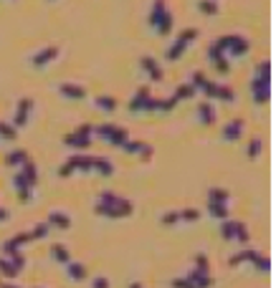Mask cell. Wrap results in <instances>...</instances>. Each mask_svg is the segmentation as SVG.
Masks as SVG:
<instances>
[{"label":"cell","instance_id":"cell-28","mask_svg":"<svg viewBox=\"0 0 276 288\" xmlns=\"http://www.w3.org/2000/svg\"><path fill=\"white\" fill-rule=\"evenodd\" d=\"M195 94H198V91L185 81V83H178V86H175V94H173V96H175L178 101H185V99H193Z\"/></svg>","mask_w":276,"mask_h":288},{"label":"cell","instance_id":"cell-33","mask_svg":"<svg viewBox=\"0 0 276 288\" xmlns=\"http://www.w3.org/2000/svg\"><path fill=\"white\" fill-rule=\"evenodd\" d=\"M251 255H253V248L238 250L236 255H230V258H228V265H233V268H236V265H241V263H248V260H251Z\"/></svg>","mask_w":276,"mask_h":288},{"label":"cell","instance_id":"cell-22","mask_svg":"<svg viewBox=\"0 0 276 288\" xmlns=\"http://www.w3.org/2000/svg\"><path fill=\"white\" fill-rule=\"evenodd\" d=\"M92 172H96V174H101V177H112L114 174V165H112V160H107V157H94V169Z\"/></svg>","mask_w":276,"mask_h":288},{"label":"cell","instance_id":"cell-29","mask_svg":"<svg viewBox=\"0 0 276 288\" xmlns=\"http://www.w3.org/2000/svg\"><path fill=\"white\" fill-rule=\"evenodd\" d=\"M208 212L216 220H228V203H208Z\"/></svg>","mask_w":276,"mask_h":288},{"label":"cell","instance_id":"cell-58","mask_svg":"<svg viewBox=\"0 0 276 288\" xmlns=\"http://www.w3.org/2000/svg\"><path fill=\"white\" fill-rule=\"evenodd\" d=\"M0 283H3V278H0Z\"/></svg>","mask_w":276,"mask_h":288},{"label":"cell","instance_id":"cell-11","mask_svg":"<svg viewBox=\"0 0 276 288\" xmlns=\"http://www.w3.org/2000/svg\"><path fill=\"white\" fill-rule=\"evenodd\" d=\"M152 99V91H150V86H139L137 91H135V96L130 99V112H144V106H147V101Z\"/></svg>","mask_w":276,"mask_h":288},{"label":"cell","instance_id":"cell-46","mask_svg":"<svg viewBox=\"0 0 276 288\" xmlns=\"http://www.w3.org/2000/svg\"><path fill=\"white\" fill-rule=\"evenodd\" d=\"M213 66H216V71H218V74H223V76L230 71V61H228V56H223V58L213 61Z\"/></svg>","mask_w":276,"mask_h":288},{"label":"cell","instance_id":"cell-21","mask_svg":"<svg viewBox=\"0 0 276 288\" xmlns=\"http://www.w3.org/2000/svg\"><path fill=\"white\" fill-rule=\"evenodd\" d=\"M107 142H109L112 147H119V149H122V147H124L127 142H130V131H127L124 126H114V129H112V134H109V139H107Z\"/></svg>","mask_w":276,"mask_h":288},{"label":"cell","instance_id":"cell-1","mask_svg":"<svg viewBox=\"0 0 276 288\" xmlns=\"http://www.w3.org/2000/svg\"><path fill=\"white\" fill-rule=\"evenodd\" d=\"M94 212L99 217H112V220H119V217H130L135 212V205L132 200L127 197H119L114 192H99L96 195V203H94Z\"/></svg>","mask_w":276,"mask_h":288},{"label":"cell","instance_id":"cell-6","mask_svg":"<svg viewBox=\"0 0 276 288\" xmlns=\"http://www.w3.org/2000/svg\"><path fill=\"white\" fill-rule=\"evenodd\" d=\"M251 96H253V101H256L259 106L269 104V99H271V83L253 76L251 79Z\"/></svg>","mask_w":276,"mask_h":288},{"label":"cell","instance_id":"cell-44","mask_svg":"<svg viewBox=\"0 0 276 288\" xmlns=\"http://www.w3.org/2000/svg\"><path fill=\"white\" fill-rule=\"evenodd\" d=\"M142 147H144V142H139V139H130L122 149H124L127 154H139V152H142Z\"/></svg>","mask_w":276,"mask_h":288},{"label":"cell","instance_id":"cell-12","mask_svg":"<svg viewBox=\"0 0 276 288\" xmlns=\"http://www.w3.org/2000/svg\"><path fill=\"white\" fill-rule=\"evenodd\" d=\"M58 94L66 96V99H71V101H79V99H87V88H84L81 83L63 81V83H58Z\"/></svg>","mask_w":276,"mask_h":288},{"label":"cell","instance_id":"cell-53","mask_svg":"<svg viewBox=\"0 0 276 288\" xmlns=\"http://www.w3.org/2000/svg\"><path fill=\"white\" fill-rule=\"evenodd\" d=\"M152 154H155V149H152L150 144H144L142 152H139V157H142V162H150V160H152Z\"/></svg>","mask_w":276,"mask_h":288},{"label":"cell","instance_id":"cell-9","mask_svg":"<svg viewBox=\"0 0 276 288\" xmlns=\"http://www.w3.org/2000/svg\"><path fill=\"white\" fill-rule=\"evenodd\" d=\"M66 165H69L74 172H92V169H94V154H84V152L71 154V157L66 160Z\"/></svg>","mask_w":276,"mask_h":288},{"label":"cell","instance_id":"cell-38","mask_svg":"<svg viewBox=\"0 0 276 288\" xmlns=\"http://www.w3.org/2000/svg\"><path fill=\"white\" fill-rule=\"evenodd\" d=\"M216 99H221V101H226V104H233V101H236V91H233L230 86H223V83H221Z\"/></svg>","mask_w":276,"mask_h":288},{"label":"cell","instance_id":"cell-3","mask_svg":"<svg viewBox=\"0 0 276 288\" xmlns=\"http://www.w3.org/2000/svg\"><path fill=\"white\" fill-rule=\"evenodd\" d=\"M195 38H198V28H183V33L175 38V43L167 48L165 58H167V61H178V58L187 51V46H190V43H193Z\"/></svg>","mask_w":276,"mask_h":288},{"label":"cell","instance_id":"cell-2","mask_svg":"<svg viewBox=\"0 0 276 288\" xmlns=\"http://www.w3.org/2000/svg\"><path fill=\"white\" fill-rule=\"evenodd\" d=\"M216 46L226 53V56H236V58H241V56H246L248 53V48H251V41L248 38H243V36H236V33H230V36H221L218 41H213Z\"/></svg>","mask_w":276,"mask_h":288},{"label":"cell","instance_id":"cell-15","mask_svg":"<svg viewBox=\"0 0 276 288\" xmlns=\"http://www.w3.org/2000/svg\"><path fill=\"white\" fill-rule=\"evenodd\" d=\"M63 144L71 147V149H89V147H92V137H84V134H76V131H71V134L63 137Z\"/></svg>","mask_w":276,"mask_h":288},{"label":"cell","instance_id":"cell-42","mask_svg":"<svg viewBox=\"0 0 276 288\" xmlns=\"http://www.w3.org/2000/svg\"><path fill=\"white\" fill-rule=\"evenodd\" d=\"M114 126H117V124H99V126H94V134H96L99 139H104V142H107Z\"/></svg>","mask_w":276,"mask_h":288},{"label":"cell","instance_id":"cell-8","mask_svg":"<svg viewBox=\"0 0 276 288\" xmlns=\"http://www.w3.org/2000/svg\"><path fill=\"white\" fill-rule=\"evenodd\" d=\"M58 53H61L58 46H46V48H41V51H36L31 56V63L36 66V69H44V66H48V63H53L58 58Z\"/></svg>","mask_w":276,"mask_h":288},{"label":"cell","instance_id":"cell-31","mask_svg":"<svg viewBox=\"0 0 276 288\" xmlns=\"http://www.w3.org/2000/svg\"><path fill=\"white\" fill-rule=\"evenodd\" d=\"M228 190H223V187H210L208 190V203H228Z\"/></svg>","mask_w":276,"mask_h":288},{"label":"cell","instance_id":"cell-48","mask_svg":"<svg viewBox=\"0 0 276 288\" xmlns=\"http://www.w3.org/2000/svg\"><path fill=\"white\" fill-rule=\"evenodd\" d=\"M74 131H76V134H84V137H94V124H87V122H84V124H79Z\"/></svg>","mask_w":276,"mask_h":288},{"label":"cell","instance_id":"cell-14","mask_svg":"<svg viewBox=\"0 0 276 288\" xmlns=\"http://www.w3.org/2000/svg\"><path fill=\"white\" fill-rule=\"evenodd\" d=\"M46 223H48L51 230H71V217L66 212H61V210H51Z\"/></svg>","mask_w":276,"mask_h":288},{"label":"cell","instance_id":"cell-37","mask_svg":"<svg viewBox=\"0 0 276 288\" xmlns=\"http://www.w3.org/2000/svg\"><path fill=\"white\" fill-rule=\"evenodd\" d=\"M193 271H200V273H210V260H208V255L198 253V255L193 258Z\"/></svg>","mask_w":276,"mask_h":288},{"label":"cell","instance_id":"cell-56","mask_svg":"<svg viewBox=\"0 0 276 288\" xmlns=\"http://www.w3.org/2000/svg\"><path fill=\"white\" fill-rule=\"evenodd\" d=\"M0 288H20V286H15L13 281H5V283H0Z\"/></svg>","mask_w":276,"mask_h":288},{"label":"cell","instance_id":"cell-17","mask_svg":"<svg viewBox=\"0 0 276 288\" xmlns=\"http://www.w3.org/2000/svg\"><path fill=\"white\" fill-rule=\"evenodd\" d=\"M66 273H69V278L76 281V283H81V281H87V278H89L87 265H84V263H76V260L66 263Z\"/></svg>","mask_w":276,"mask_h":288},{"label":"cell","instance_id":"cell-55","mask_svg":"<svg viewBox=\"0 0 276 288\" xmlns=\"http://www.w3.org/2000/svg\"><path fill=\"white\" fill-rule=\"evenodd\" d=\"M10 217V212L5 210V207H0V223H5V220Z\"/></svg>","mask_w":276,"mask_h":288},{"label":"cell","instance_id":"cell-34","mask_svg":"<svg viewBox=\"0 0 276 288\" xmlns=\"http://www.w3.org/2000/svg\"><path fill=\"white\" fill-rule=\"evenodd\" d=\"M198 10L203 15H218V0H198Z\"/></svg>","mask_w":276,"mask_h":288},{"label":"cell","instance_id":"cell-26","mask_svg":"<svg viewBox=\"0 0 276 288\" xmlns=\"http://www.w3.org/2000/svg\"><path fill=\"white\" fill-rule=\"evenodd\" d=\"M248 263H251L259 273H269V271H271V260H269L266 255H261L259 250H253V255H251V260H248Z\"/></svg>","mask_w":276,"mask_h":288},{"label":"cell","instance_id":"cell-43","mask_svg":"<svg viewBox=\"0 0 276 288\" xmlns=\"http://www.w3.org/2000/svg\"><path fill=\"white\" fill-rule=\"evenodd\" d=\"M160 223H162L165 228H170V225H178V223H180V212H178V210H173V212H165V215L160 217Z\"/></svg>","mask_w":276,"mask_h":288},{"label":"cell","instance_id":"cell-57","mask_svg":"<svg viewBox=\"0 0 276 288\" xmlns=\"http://www.w3.org/2000/svg\"><path fill=\"white\" fill-rule=\"evenodd\" d=\"M130 288H142V286H139V283H132V286H130Z\"/></svg>","mask_w":276,"mask_h":288},{"label":"cell","instance_id":"cell-54","mask_svg":"<svg viewBox=\"0 0 276 288\" xmlns=\"http://www.w3.org/2000/svg\"><path fill=\"white\" fill-rule=\"evenodd\" d=\"M71 174H74V169H71L66 162H63V165L58 167V177H71Z\"/></svg>","mask_w":276,"mask_h":288},{"label":"cell","instance_id":"cell-5","mask_svg":"<svg viewBox=\"0 0 276 288\" xmlns=\"http://www.w3.org/2000/svg\"><path fill=\"white\" fill-rule=\"evenodd\" d=\"M33 106H36V101L31 99V96H20L18 99V104H15V117H13V126L15 129H23L26 124H28V119H31V112H33Z\"/></svg>","mask_w":276,"mask_h":288},{"label":"cell","instance_id":"cell-18","mask_svg":"<svg viewBox=\"0 0 276 288\" xmlns=\"http://www.w3.org/2000/svg\"><path fill=\"white\" fill-rule=\"evenodd\" d=\"M18 172L23 174V180H26L31 187H36V185H38V167H36V162H33V160H28L26 165H20V167H18Z\"/></svg>","mask_w":276,"mask_h":288},{"label":"cell","instance_id":"cell-4","mask_svg":"<svg viewBox=\"0 0 276 288\" xmlns=\"http://www.w3.org/2000/svg\"><path fill=\"white\" fill-rule=\"evenodd\" d=\"M221 238L223 240H236V243H248V230L243 223H238V220H221Z\"/></svg>","mask_w":276,"mask_h":288},{"label":"cell","instance_id":"cell-36","mask_svg":"<svg viewBox=\"0 0 276 288\" xmlns=\"http://www.w3.org/2000/svg\"><path fill=\"white\" fill-rule=\"evenodd\" d=\"M48 233H51L48 223H36L31 230V240H44V238H48Z\"/></svg>","mask_w":276,"mask_h":288},{"label":"cell","instance_id":"cell-50","mask_svg":"<svg viewBox=\"0 0 276 288\" xmlns=\"http://www.w3.org/2000/svg\"><path fill=\"white\" fill-rule=\"evenodd\" d=\"M8 260H10V263L15 265L18 271H23V268H26V258H23V253H15V255H10Z\"/></svg>","mask_w":276,"mask_h":288},{"label":"cell","instance_id":"cell-19","mask_svg":"<svg viewBox=\"0 0 276 288\" xmlns=\"http://www.w3.org/2000/svg\"><path fill=\"white\" fill-rule=\"evenodd\" d=\"M198 119L203 122V124H216V109H213V104L210 101H200L198 104Z\"/></svg>","mask_w":276,"mask_h":288},{"label":"cell","instance_id":"cell-20","mask_svg":"<svg viewBox=\"0 0 276 288\" xmlns=\"http://www.w3.org/2000/svg\"><path fill=\"white\" fill-rule=\"evenodd\" d=\"M28 160H31V157H28L26 149H10V152L5 154V165H8V167H15V169H18L20 165H26Z\"/></svg>","mask_w":276,"mask_h":288},{"label":"cell","instance_id":"cell-40","mask_svg":"<svg viewBox=\"0 0 276 288\" xmlns=\"http://www.w3.org/2000/svg\"><path fill=\"white\" fill-rule=\"evenodd\" d=\"M178 212H180V223H195L200 217V210H195V207H185V210H178Z\"/></svg>","mask_w":276,"mask_h":288},{"label":"cell","instance_id":"cell-27","mask_svg":"<svg viewBox=\"0 0 276 288\" xmlns=\"http://www.w3.org/2000/svg\"><path fill=\"white\" fill-rule=\"evenodd\" d=\"M94 104H96V109H101V112H117V106H119V101L114 96H107V94L96 96Z\"/></svg>","mask_w":276,"mask_h":288},{"label":"cell","instance_id":"cell-47","mask_svg":"<svg viewBox=\"0 0 276 288\" xmlns=\"http://www.w3.org/2000/svg\"><path fill=\"white\" fill-rule=\"evenodd\" d=\"M10 240L15 243L18 248H23V246H28V243H31V233H15Z\"/></svg>","mask_w":276,"mask_h":288},{"label":"cell","instance_id":"cell-49","mask_svg":"<svg viewBox=\"0 0 276 288\" xmlns=\"http://www.w3.org/2000/svg\"><path fill=\"white\" fill-rule=\"evenodd\" d=\"M226 53L216 46V43H210V48H208V58H210V63H213V61H218V58H223Z\"/></svg>","mask_w":276,"mask_h":288},{"label":"cell","instance_id":"cell-16","mask_svg":"<svg viewBox=\"0 0 276 288\" xmlns=\"http://www.w3.org/2000/svg\"><path fill=\"white\" fill-rule=\"evenodd\" d=\"M190 283H193V288H213V276L210 273H200V271H190L185 276Z\"/></svg>","mask_w":276,"mask_h":288},{"label":"cell","instance_id":"cell-24","mask_svg":"<svg viewBox=\"0 0 276 288\" xmlns=\"http://www.w3.org/2000/svg\"><path fill=\"white\" fill-rule=\"evenodd\" d=\"M18 276H20V271L15 268V265H13L8 258L0 255V278H5V281H15Z\"/></svg>","mask_w":276,"mask_h":288},{"label":"cell","instance_id":"cell-52","mask_svg":"<svg viewBox=\"0 0 276 288\" xmlns=\"http://www.w3.org/2000/svg\"><path fill=\"white\" fill-rule=\"evenodd\" d=\"M170 286H173V288H193V283H190L185 276L183 278H173V283H170Z\"/></svg>","mask_w":276,"mask_h":288},{"label":"cell","instance_id":"cell-39","mask_svg":"<svg viewBox=\"0 0 276 288\" xmlns=\"http://www.w3.org/2000/svg\"><path fill=\"white\" fill-rule=\"evenodd\" d=\"M261 152H264V142H261L259 137H253V139L248 142V149H246V154H248L251 160H256V157H259Z\"/></svg>","mask_w":276,"mask_h":288},{"label":"cell","instance_id":"cell-7","mask_svg":"<svg viewBox=\"0 0 276 288\" xmlns=\"http://www.w3.org/2000/svg\"><path fill=\"white\" fill-rule=\"evenodd\" d=\"M139 69L150 76V81H162L165 79V71H162V66H160V61L157 58H152V56H142L139 58Z\"/></svg>","mask_w":276,"mask_h":288},{"label":"cell","instance_id":"cell-23","mask_svg":"<svg viewBox=\"0 0 276 288\" xmlns=\"http://www.w3.org/2000/svg\"><path fill=\"white\" fill-rule=\"evenodd\" d=\"M51 258H53L56 263H61V265L71 263V253H69V248H66V246H61V243H53V246H51Z\"/></svg>","mask_w":276,"mask_h":288},{"label":"cell","instance_id":"cell-10","mask_svg":"<svg viewBox=\"0 0 276 288\" xmlns=\"http://www.w3.org/2000/svg\"><path fill=\"white\" fill-rule=\"evenodd\" d=\"M221 137H223V142H238L241 137H243V119H230L226 126H223V131H221Z\"/></svg>","mask_w":276,"mask_h":288},{"label":"cell","instance_id":"cell-51","mask_svg":"<svg viewBox=\"0 0 276 288\" xmlns=\"http://www.w3.org/2000/svg\"><path fill=\"white\" fill-rule=\"evenodd\" d=\"M92 288H109V278H104V276L92 278Z\"/></svg>","mask_w":276,"mask_h":288},{"label":"cell","instance_id":"cell-32","mask_svg":"<svg viewBox=\"0 0 276 288\" xmlns=\"http://www.w3.org/2000/svg\"><path fill=\"white\" fill-rule=\"evenodd\" d=\"M253 76L271 83V61H261V63H256V71H253Z\"/></svg>","mask_w":276,"mask_h":288},{"label":"cell","instance_id":"cell-30","mask_svg":"<svg viewBox=\"0 0 276 288\" xmlns=\"http://www.w3.org/2000/svg\"><path fill=\"white\" fill-rule=\"evenodd\" d=\"M0 139L3 142H15L18 139V129L10 122H0Z\"/></svg>","mask_w":276,"mask_h":288},{"label":"cell","instance_id":"cell-41","mask_svg":"<svg viewBox=\"0 0 276 288\" xmlns=\"http://www.w3.org/2000/svg\"><path fill=\"white\" fill-rule=\"evenodd\" d=\"M178 106V99L175 96H165V99H157V112H173Z\"/></svg>","mask_w":276,"mask_h":288},{"label":"cell","instance_id":"cell-45","mask_svg":"<svg viewBox=\"0 0 276 288\" xmlns=\"http://www.w3.org/2000/svg\"><path fill=\"white\" fill-rule=\"evenodd\" d=\"M218 86H221L218 81H208V83H205V88H203V96H205L208 101H210V99H216V94H218Z\"/></svg>","mask_w":276,"mask_h":288},{"label":"cell","instance_id":"cell-35","mask_svg":"<svg viewBox=\"0 0 276 288\" xmlns=\"http://www.w3.org/2000/svg\"><path fill=\"white\" fill-rule=\"evenodd\" d=\"M208 81H210V79H208V76H205L203 71H193V76H190V81H187V83L193 86L195 91H203V88H205V83H208Z\"/></svg>","mask_w":276,"mask_h":288},{"label":"cell","instance_id":"cell-13","mask_svg":"<svg viewBox=\"0 0 276 288\" xmlns=\"http://www.w3.org/2000/svg\"><path fill=\"white\" fill-rule=\"evenodd\" d=\"M13 185H15V195H18V200L20 203H31V197H33V187L23 180V174H20V172H15L13 174Z\"/></svg>","mask_w":276,"mask_h":288},{"label":"cell","instance_id":"cell-25","mask_svg":"<svg viewBox=\"0 0 276 288\" xmlns=\"http://www.w3.org/2000/svg\"><path fill=\"white\" fill-rule=\"evenodd\" d=\"M173 23H175L173 13L165 10V13H162V18L157 20V26H155V33H157V36H167L170 31H173Z\"/></svg>","mask_w":276,"mask_h":288},{"label":"cell","instance_id":"cell-59","mask_svg":"<svg viewBox=\"0 0 276 288\" xmlns=\"http://www.w3.org/2000/svg\"><path fill=\"white\" fill-rule=\"evenodd\" d=\"M36 288H38V286H36Z\"/></svg>","mask_w":276,"mask_h":288}]
</instances>
